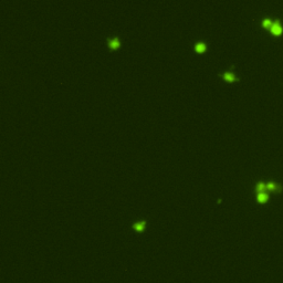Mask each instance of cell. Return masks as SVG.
I'll use <instances>...</instances> for the list:
<instances>
[{
	"mask_svg": "<svg viewBox=\"0 0 283 283\" xmlns=\"http://www.w3.org/2000/svg\"><path fill=\"white\" fill-rule=\"evenodd\" d=\"M144 225H145V221H141V222H137V223H135V229L136 230H138V231H141V230H143V228H144Z\"/></svg>",
	"mask_w": 283,
	"mask_h": 283,
	"instance_id": "277c9868",
	"label": "cell"
},
{
	"mask_svg": "<svg viewBox=\"0 0 283 283\" xmlns=\"http://www.w3.org/2000/svg\"><path fill=\"white\" fill-rule=\"evenodd\" d=\"M196 50L197 51L205 50V43H203V42H198V43L196 44Z\"/></svg>",
	"mask_w": 283,
	"mask_h": 283,
	"instance_id": "8992f818",
	"label": "cell"
},
{
	"mask_svg": "<svg viewBox=\"0 0 283 283\" xmlns=\"http://www.w3.org/2000/svg\"><path fill=\"white\" fill-rule=\"evenodd\" d=\"M109 44L112 48H115V47H117V45H118V40H117L116 38H113V39H111V40H109Z\"/></svg>",
	"mask_w": 283,
	"mask_h": 283,
	"instance_id": "5b68a950",
	"label": "cell"
},
{
	"mask_svg": "<svg viewBox=\"0 0 283 283\" xmlns=\"http://www.w3.org/2000/svg\"><path fill=\"white\" fill-rule=\"evenodd\" d=\"M258 199H259V201H265V200L268 199V195H267V192H264V191H259V194H258Z\"/></svg>",
	"mask_w": 283,
	"mask_h": 283,
	"instance_id": "7a4b0ae2",
	"label": "cell"
},
{
	"mask_svg": "<svg viewBox=\"0 0 283 283\" xmlns=\"http://www.w3.org/2000/svg\"><path fill=\"white\" fill-rule=\"evenodd\" d=\"M270 29H271V32L276 34V36H278V34H281V32H282V25H281V22H280L279 20L272 21V25L270 27Z\"/></svg>",
	"mask_w": 283,
	"mask_h": 283,
	"instance_id": "6da1fadb",
	"label": "cell"
},
{
	"mask_svg": "<svg viewBox=\"0 0 283 283\" xmlns=\"http://www.w3.org/2000/svg\"><path fill=\"white\" fill-rule=\"evenodd\" d=\"M223 77H225V79H227V80H230V81L236 80V77H235V75H233L232 73H229V72L223 73Z\"/></svg>",
	"mask_w": 283,
	"mask_h": 283,
	"instance_id": "3957f363",
	"label": "cell"
}]
</instances>
